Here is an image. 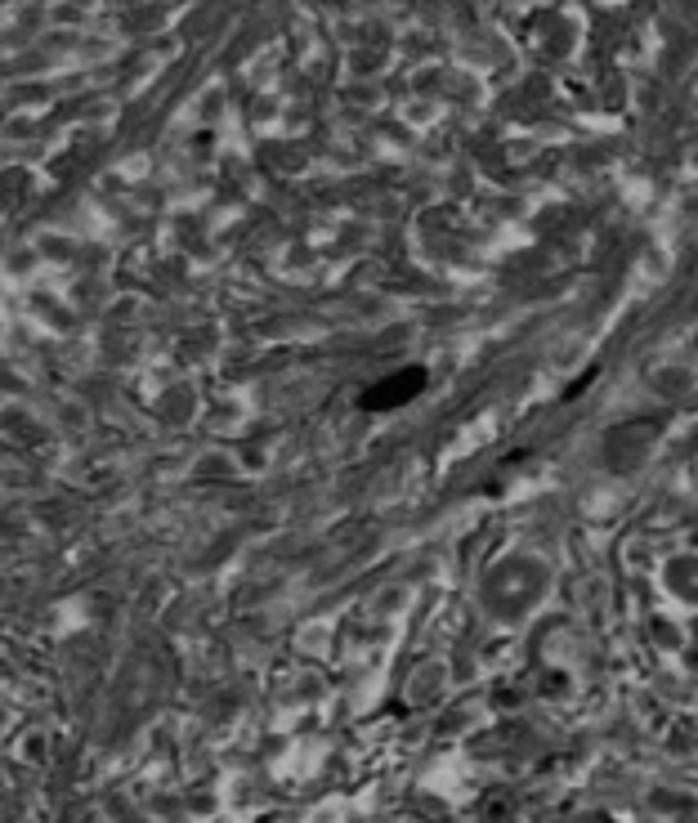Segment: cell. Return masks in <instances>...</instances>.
<instances>
[{"instance_id":"1","label":"cell","mask_w":698,"mask_h":823,"mask_svg":"<svg viewBox=\"0 0 698 823\" xmlns=\"http://www.w3.org/2000/svg\"><path fill=\"white\" fill-rule=\"evenodd\" d=\"M422 385H426V372H399V376L372 385L368 398H363V407H372V412H381V407H399V403H407Z\"/></svg>"}]
</instances>
